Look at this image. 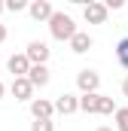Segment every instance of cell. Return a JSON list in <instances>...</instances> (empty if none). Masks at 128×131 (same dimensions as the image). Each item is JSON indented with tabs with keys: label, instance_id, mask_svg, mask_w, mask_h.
I'll use <instances>...</instances> for the list:
<instances>
[{
	"label": "cell",
	"instance_id": "obj_12",
	"mask_svg": "<svg viewBox=\"0 0 128 131\" xmlns=\"http://www.w3.org/2000/svg\"><path fill=\"white\" fill-rule=\"evenodd\" d=\"M101 104H104V95H101V92H98V95H82V98H79V110L101 116Z\"/></svg>",
	"mask_w": 128,
	"mask_h": 131
},
{
	"label": "cell",
	"instance_id": "obj_6",
	"mask_svg": "<svg viewBox=\"0 0 128 131\" xmlns=\"http://www.w3.org/2000/svg\"><path fill=\"white\" fill-rule=\"evenodd\" d=\"M28 12H31V18L34 21H52V15L58 12L49 0H34L31 6H28Z\"/></svg>",
	"mask_w": 128,
	"mask_h": 131
},
{
	"label": "cell",
	"instance_id": "obj_14",
	"mask_svg": "<svg viewBox=\"0 0 128 131\" xmlns=\"http://www.w3.org/2000/svg\"><path fill=\"white\" fill-rule=\"evenodd\" d=\"M116 61L128 70V37H122V40L116 43Z\"/></svg>",
	"mask_w": 128,
	"mask_h": 131
},
{
	"label": "cell",
	"instance_id": "obj_13",
	"mask_svg": "<svg viewBox=\"0 0 128 131\" xmlns=\"http://www.w3.org/2000/svg\"><path fill=\"white\" fill-rule=\"evenodd\" d=\"M113 128H116V131H128V107H119V110H116Z\"/></svg>",
	"mask_w": 128,
	"mask_h": 131
},
{
	"label": "cell",
	"instance_id": "obj_2",
	"mask_svg": "<svg viewBox=\"0 0 128 131\" xmlns=\"http://www.w3.org/2000/svg\"><path fill=\"white\" fill-rule=\"evenodd\" d=\"M98 85H101V73L92 70V67H82L76 73V89L82 95H98Z\"/></svg>",
	"mask_w": 128,
	"mask_h": 131
},
{
	"label": "cell",
	"instance_id": "obj_16",
	"mask_svg": "<svg viewBox=\"0 0 128 131\" xmlns=\"http://www.w3.org/2000/svg\"><path fill=\"white\" fill-rule=\"evenodd\" d=\"M28 6H31V3H25V0H9V3H6L9 12H22V9H28Z\"/></svg>",
	"mask_w": 128,
	"mask_h": 131
},
{
	"label": "cell",
	"instance_id": "obj_19",
	"mask_svg": "<svg viewBox=\"0 0 128 131\" xmlns=\"http://www.w3.org/2000/svg\"><path fill=\"white\" fill-rule=\"evenodd\" d=\"M122 95H125V98H128V76H125V79H122Z\"/></svg>",
	"mask_w": 128,
	"mask_h": 131
},
{
	"label": "cell",
	"instance_id": "obj_3",
	"mask_svg": "<svg viewBox=\"0 0 128 131\" xmlns=\"http://www.w3.org/2000/svg\"><path fill=\"white\" fill-rule=\"evenodd\" d=\"M107 15H110V9H107L104 3H98V0H89V3L82 6V18H86L89 25H107Z\"/></svg>",
	"mask_w": 128,
	"mask_h": 131
},
{
	"label": "cell",
	"instance_id": "obj_15",
	"mask_svg": "<svg viewBox=\"0 0 128 131\" xmlns=\"http://www.w3.org/2000/svg\"><path fill=\"white\" fill-rule=\"evenodd\" d=\"M31 131H55V122H52V119H34Z\"/></svg>",
	"mask_w": 128,
	"mask_h": 131
},
{
	"label": "cell",
	"instance_id": "obj_8",
	"mask_svg": "<svg viewBox=\"0 0 128 131\" xmlns=\"http://www.w3.org/2000/svg\"><path fill=\"white\" fill-rule=\"evenodd\" d=\"M79 110V98L76 95H70V92H64L55 98V113L58 116H70V113H76Z\"/></svg>",
	"mask_w": 128,
	"mask_h": 131
},
{
	"label": "cell",
	"instance_id": "obj_9",
	"mask_svg": "<svg viewBox=\"0 0 128 131\" xmlns=\"http://www.w3.org/2000/svg\"><path fill=\"white\" fill-rule=\"evenodd\" d=\"M31 116H34V119H52V116H55V101L34 98L31 101Z\"/></svg>",
	"mask_w": 128,
	"mask_h": 131
},
{
	"label": "cell",
	"instance_id": "obj_1",
	"mask_svg": "<svg viewBox=\"0 0 128 131\" xmlns=\"http://www.w3.org/2000/svg\"><path fill=\"white\" fill-rule=\"evenodd\" d=\"M49 34H52V40H58V43H70L79 28H76V21L67 15V12H55L52 15V21H49Z\"/></svg>",
	"mask_w": 128,
	"mask_h": 131
},
{
	"label": "cell",
	"instance_id": "obj_11",
	"mask_svg": "<svg viewBox=\"0 0 128 131\" xmlns=\"http://www.w3.org/2000/svg\"><path fill=\"white\" fill-rule=\"evenodd\" d=\"M92 46H95V40H92V34H86V31H79L70 40V52H73V55H86Z\"/></svg>",
	"mask_w": 128,
	"mask_h": 131
},
{
	"label": "cell",
	"instance_id": "obj_4",
	"mask_svg": "<svg viewBox=\"0 0 128 131\" xmlns=\"http://www.w3.org/2000/svg\"><path fill=\"white\" fill-rule=\"evenodd\" d=\"M31 61H28V55H25V52H18V55H9V58H6V70H9V73H12V79H22V76H28V73H31Z\"/></svg>",
	"mask_w": 128,
	"mask_h": 131
},
{
	"label": "cell",
	"instance_id": "obj_22",
	"mask_svg": "<svg viewBox=\"0 0 128 131\" xmlns=\"http://www.w3.org/2000/svg\"><path fill=\"white\" fill-rule=\"evenodd\" d=\"M3 9H6V3H3V0H0V12H3Z\"/></svg>",
	"mask_w": 128,
	"mask_h": 131
},
{
	"label": "cell",
	"instance_id": "obj_20",
	"mask_svg": "<svg viewBox=\"0 0 128 131\" xmlns=\"http://www.w3.org/2000/svg\"><path fill=\"white\" fill-rule=\"evenodd\" d=\"M3 95H6V85H3V79H0V101H3Z\"/></svg>",
	"mask_w": 128,
	"mask_h": 131
},
{
	"label": "cell",
	"instance_id": "obj_18",
	"mask_svg": "<svg viewBox=\"0 0 128 131\" xmlns=\"http://www.w3.org/2000/svg\"><path fill=\"white\" fill-rule=\"evenodd\" d=\"M0 43H6V25L0 21Z\"/></svg>",
	"mask_w": 128,
	"mask_h": 131
},
{
	"label": "cell",
	"instance_id": "obj_7",
	"mask_svg": "<svg viewBox=\"0 0 128 131\" xmlns=\"http://www.w3.org/2000/svg\"><path fill=\"white\" fill-rule=\"evenodd\" d=\"M9 92H12V98L15 101H34V85L28 76H22V79H12V85H9Z\"/></svg>",
	"mask_w": 128,
	"mask_h": 131
},
{
	"label": "cell",
	"instance_id": "obj_21",
	"mask_svg": "<svg viewBox=\"0 0 128 131\" xmlns=\"http://www.w3.org/2000/svg\"><path fill=\"white\" fill-rule=\"evenodd\" d=\"M95 131H113V128H107V125H101V128H95Z\"/></svg>",
	"mask_w": 128,
	"mask_h": 131
},
{
	"label": "cell",
	"instance_id": "obj_10",
	"mask_svg": "<svg viewBox=\"0 0 128 131\" xmlns=\"http://www.w3.org/2000/svg\"><path fill=\"white\" fill-rule=\"evenodd\" d=\"M28 79H31L34 89H46L49 79H52V73H49V67H46V64H34L31 73H28Z\"/></svg>",
	"mask_w": 128,
	"mask_h": 131
},
{
	"label": "cell",
	"instance_id": "obj_5",
	"mask_svg": "<svg viewBox=\"0 0 128 131\" xmlns=\"http://www.w3.org/2000/svg\"><path fill=\"white\" fill-rule=\"evenodd\" d=\"M25 55H28V61H31V64H46V61H49V55H52V49H49L43 40H31V43H28V49H25Z\"/></svg>",
	"mask_w": 128,
	"mask_h": 131
},
{
	"label": "cell",
	"instance_id": "obj_17",
	"mask_svg": "<svg viewBox=\"0 0 128 131\" xmlns=\"http://www.w3.org/2000/svg\"><path fill=\"white\" fill-rule=\"evenodd\" d=\"M107 9H122V0H104Z\"/></svg>",
	"mask_w": 128,
	"mask_h": 131
}]
</instances>
